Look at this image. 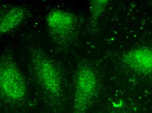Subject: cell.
<instances>
[{"mask_svg":"<svg viewBox=\"0 0 152 113\" xmlns=\"http://www.w3.org/2000/svg\"><path fill=\"white\" fill-rule=\"evenodd\" d=\"M28 58L31 74L41 91L52 101L60 102L63 96V82L57 65L37 47L31 49Z\"/></svg>","mask_w":152,"mask_h":113,"instance_id":"cell-1","label":"cell"},{"mask_svg":"<svg viewBox=\"0 0 152 113\" xmlns=\"http://www.w3.org/2000/svg\"><path fill=\"white\" fill-rule=\"evenodd\" d=\"M1 99L12 104L23 102L27 96L26 80L13 58L2 55L0 61Z\"/></svg>","mask_w":152,"mask_h":113,"instance_id":"cell-2","label":"cell"},{"mask_svg":"<svg viewBox=\"0 0 152 113\" xmlns=\"http://www.w3.org/2000/svg\"><path fill=\"white\" fill-rule=\"evenodd\" d=\"M98 81L94 71L87 66L79 68L76 73L73 113H86L96 95Z\"/></svg>","mask_w":152,"mask_h":113,"instance_id":"cell-3","label":"cell"},{"mask_svg":"<svg viewBox=\"0 0 152 113\" xmlns=\"http://www.w3.org/2000/svg\"><path fill=\"white\" fill-rule=\"evenodd\" d=\"M77 17L75 14L59 9L51 11L46 23L51 37L58 45H66L75 30Z\"/></svg>","mask_w":152,"mask_h":113,"instance_id":"cell-4","label":"cell"},{"mask_svg":"<svg viewBox=\"0 0 152 113\" xmlns=\"http://www.w3.org/2000/svg\"><path fill=\"white\" fill-rule=\"evenodd\" d=\"M124 63L132 70L140 74H152V48L140 47L133 49L124 55Z\"/></svg>","mask_w":152,"mask_h":113,"instance_id":"cell-5","label":"cell"},{"mask_svg":"<svg viewBox=\"0 0 152 113\" xmlns=\"http://www.w3.org/2000/svg\"><path fill=\"white\" fill-rule=\"evenodd\" d=\"M26 16V10L22 6H16L7 10L1 16V35L7 34L18 26Z\"/></svg>","mask_w":152,"mask_h":113,"instance_id":"cell-6","label":"cell"},{"mask_svg":"<svg viewBox=\"0 0 152 113\" xmlns=\"http://www.w3.org/2000/svg\"><path fill=\"white\" fill-rule=\"evenodd\" d=\"M108 1L106 0L91 1L90 2V11L93 22H95L102 13Z\"/></svg>","mask_w":152,"mask_h":113,"instance_id":"cell-7","label":"cell"}]
</instances>
